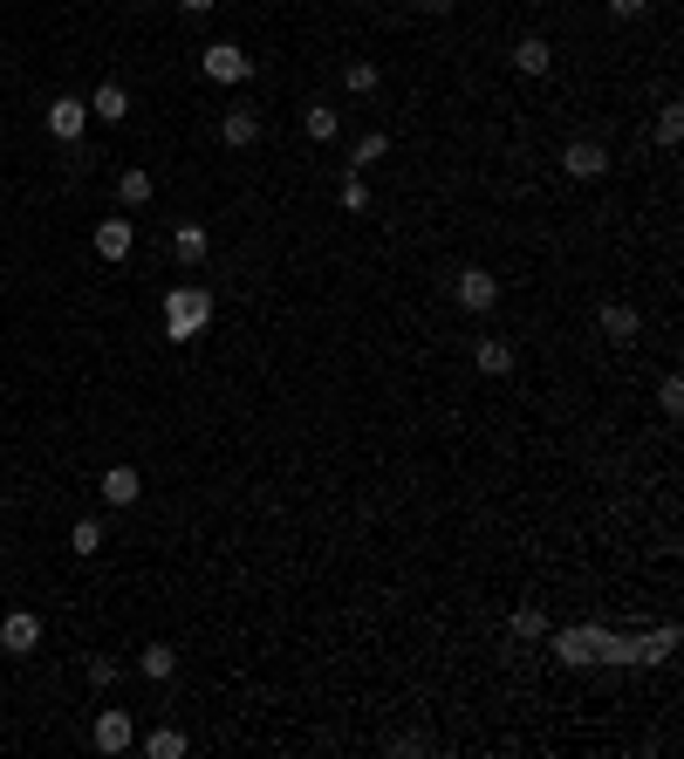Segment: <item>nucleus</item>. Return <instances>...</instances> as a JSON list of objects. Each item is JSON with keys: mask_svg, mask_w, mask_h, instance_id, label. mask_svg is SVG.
Returning <instances> with one entry per match:
<instances>
[{"mask_svg": "<svg viewBox=\"0 0 684 759\" xmlns=\"http://www.w3.org/2000/svg\"><path fill=\"white\" fill-rule=\"evenodd\" d=\"M89 739H96V752H131L137 746V719L131 712H96V732H89Z\"/></svg>", "mask_w": 684, "mask_h": 759, "instance_id": "39448f33", "label": "nucleus"}, {"mask_svg": "<svg viewBox=\"0 0 684 759\" xmlns=\"http://www.w3.org/2000/svg\"><path fill=\"white\" fill-rule=\"evenodd\" d=\"M144 752H151V759H185L192 739H185L179 725H151V732H144Z\"/></svg>", "mask_w": 684, "mask_h": 759, "instance_id": "ddd939ff", "label": "nucleus"}, {"mask_svg": "<svg viewBox=\"0 0 684 759\" xmlns=\"http://www.w3.org/2000/svg\"><path fill=\"white\" fill-rule=\"evenodd\" d=\"M69 547L75 554H104V527H96V520H75L69 527Z\"/></svg>", "mask_w": 684, "mask_h": 759, "instance_id": "4be33fe9", "label": "nucleus"}, {"mask_svg": "<svg viewBox=\"0 0 684 759\" xmlns=\"http://www.w3.org/2000/svg\"><path fill=\"white\" fill-rule=\"evenodd\" d=\"M514 69H520V75H548V69H554V48H548L541 35L514 41Z\"/></svg>", "mask_w": 684, "mask_h": 759, "instance_id": "dca6fc26", "label": "nucleus"}, {"mask_svg": "<svg viewBox=\"0 0 684 759\" xmlns=\"http://www.w3.org/2000/svg\"><path fill=\"white\" fill-rule=\"evenodd\" d=\"M89 110H96V117H104V123H123V117H131V89H123V83H96V96H89Z\"/></svg>", "mask_w": 684, "mask_h": 759, "instance_id": "4468645a", "label": "nucleus"}, {"mask_svg": "<svg viewBox=\"0 0 684 759\" xmlns=\"http://www.w3.org/2000/svg\"><path fill=\"white\" fill-rule=\"evenodd\" d=\"M253 137H261V110H226V117H219V144L247 150Z\"/></svg>", "mask_w": 684, "mask_h": 759, "instance_id": "f8f14e48", "label": "nucleus"}, {"mask_svg": "<svg viewBox=\"0 0 684 759\" xmlns=\"http://www.w3.org/2000/svg\"><path fill=\"white\" fill-rule=\"evenodd\" d=\"M137 671L151 677V685H165V677H171V671H179V650H171V643H151V650L137 656Z\"/></svg>", "mask_w": 684, "mask_h": 759, "instance_id": "f3484780", "label": "nucleus"}, {"mask_svg": "<svg viewBox=\"0 0 684 759\" xmlns=\"http://www.w3.org/2000/svg\"><path fill=\"white\" fill-rule=\"evenodd\" d=\"M376 83H384V75H376V62H349V69H343V89H349V96H376Z\"/></svg>", "mask_w": 684, "mask_h": 759, "instance_id": "aec40b11", "label": "nucleus"}, {"mask_svg": "<svg viewBox=\"0 0 684 759\" xmlns=\"http://www.w3.org/2000/svg\"><path fill=\"white\" fill-rule=\"evenodd\" d=\"M89 685H96V691L117 685V664H110V656H89Z\"/></svg>", "mask_w": 684, "mask_h": 759, "instance_id": "cd10ccee", "label": "nucleus"}, {"mask_svg": "<svg viewBox=\"0 0 684 759\" xmlns=\"http://www.w3.org/2000/svg\"><path fill=\"white\" fill-rule=\"evenodd\" d=\"M514 637H548V616L541 610H514Z\"/></svg>", "mask_w": 684, "mask_h": 759, "instance_id": "a878e982", "label": "nucleus"}, {"mask_svg": "<svg viewBox=\"0 0 684 759\" xmlns=\"http://www.w3.org/2000/svg\"><path fill=\"white\" fill-rule=\"evenodd\" d=\"M171 246H179V261H206V226H179Z\"/></svg>", "mask_w": 684, "mask_h": 759, "instance_id": "412c9836", "label": "nucleus"}, {"mask_svg": "<svg viewBox=\"0 0 684 759\" xmlns=\"http://www.w3.org/2000/svg\"><path fill=\"white\" fill-rule=\"evenodd\" d=\"M199 62H206V83H247V75H253L247 48H233V41H213V48H206V56H199Z\"/></svg>", "mask_w": 684, "mask_h": 759, "instance_id": "7ed1b4c3", "label": "nucleus"}, {"mask_svg": "<svg viewBox=\"0 0 684 759\" xmlns=\"http://www.w3.org/2000/svg\"><path fill=\"white\" fill-rule=\"evenodd\" d=\"M96 493H104L110 506H137L144 479H137V466H110V472H104V486H96Z\"/></svg>", "mask_w": 684, "mask_h": 759, "instance_id": "9b49d317", "label": "nucleus"}, {"mask_svg": "<svg viewBox=\"0 0 684 759\" xmlns=\"http://www.w3.org/2000/svg\"><path fill=\"white\" fill-rule=\"evenodd\" d=\"M131 246H137L131 219H96V253H104V261H131Z\"/></svg>", "mask_w": 684, "mask_h": 759, "instance_id": "1a4fd4ad", "label": "nucleus"}, {"mask_svg": "<svg viewBox=\"0 0 684 759\" xmlns=\"http://www.w3.org/2000/svg\"><path fill=\"white\" fill-rule=\"evenodd\" d=\"M589 650H596V637H581V629H568V637H562V656H568V664H589Z\"/></svg>", "mask_w": 684, "mask_h": 759, "instance_id": "bb28decb", "label": "nucleus"}, {"mask_svg": "<svg viewBox=\"0 0 684 759\" xmlns=\"http://www.w3.org/2000/svg\"><path fill=\"white\" fill-rule=\"evenodd\" d=\"M644 8H650V0H610V14H623V21H637Z\"/></svg>", "mask_w": 684, "mask_h": 759, "instance_id": "c85d7f7f", "label": "nucleus"}, {"mask_svg": "<svg viewBox=\"0 0 684 759\" xmlns=\"http://www.w3.org/2000/svg\"><path fill=\"white\" fill-rule=\"evenodd\" d=\"M657 403H664V418H677L684 411V376H664V384H657Z\"/></svg>", "mask_w": 684, "mask_h": 759, "instance_id": "b1692460", "label": "nucleus"}, {"mask_svg": "<svg viewBox=\"0 0 684 759\" xmlns=\"http://www.w3.org/2000/svg\"><path fill=\"white\" fill-rule=\"evenodd\" d=\"M677 137H684V110L664 104V110H657V144H677Z\"/></svg>", "mask_w": 684, "mask_h": 759, "instance_id": "5701e85b", "label": "nucleus"}, {"mask_svg": "<svg viewBox=\"0 0 684 759\" xmlns=\"http://www.w3.org/2000/svg\"><path fill=\"white\" fill-rule=\"evenodd\" d=\"M452 8H459V0H424V14H452Z\"/></svg>", "mask_w": 684, "mask_h": 759, "instance_id": "7c9ffc66", "label": "nucleus"}, {"mask_svg": "<svg viewBox=\"0 0 684 759\" xmlns=\"http://www.w3.org/2000/svg\"><path fill=\"white\" fill-rule=\"evenodd\" d=\"M206 322H213V294L199 288V281H185V288L165 294V336H171V342L206 336Z\"/></svg>", "mask_w": 684, "mask_h": 759, "instance_id": "f257e3e1", "label": "nucleus"}, {"mask_svg": "<svg viewBox=\"0 0 684 759\" xmlns=\"http://www.w3.org/2000/svg\"><path fill=\"white\" fill-rule=\"evenodd\" d=\"M117 198H123V206H151V171H144V165H131V171L117 179Z\"/></svg>", "mask_w": 684, "mask_h": 759, "instance_id": "6ab92c4d", "label": "nucleus"}, {"mask_svg": "<svg viewBox=\"0 0 684 759\" xmlns=\"http://www.w3.org/2000/svg\"><path fill=\"white\" fill-rule=\"evenodd\" d=\"M472 363H479V376H514V342L479 336V342H472Z\"/></svg>", "mask_w": 684, "mask_h": 759, "instance_id": "9d476101", "label": "nucleus"}, {"mask_svg": "<svg viewBox=\"0 0 684 759\" xmlns=\"http://www.w3.org/2000/svg\"><path fill=\"white\" fill-rule=\"evenodd\" d=\"M596 328H602L610 342H629V336L644 328V315L629 309V301H602V309H596Z\"/></svg>", "mask_w": 684, "mask_h": 759, "instance_id": "6e6552de", "label": "nucleus"}, {"mask_svg": "<svg viewBox=\"0 0 684 759\" xmlns=\"http://www.w3.org/2000/svg\"><path fill=\"white\" fill-rule=\"evenodd\" d=\"M301 131H309L315 144H336V137H343V110H328V104H309V110H301Z\"/></svg>", "mask_w": 684, "mask_h": 759, "instance_id": "2eb2a0df", "label": "nucleus"}, {"mask_svg": "<svg viewBox=\"0 0 684 759\" xmlns=\"http://www.w3.org/2000/svg\"><path fill=\"white\" fill-rule=\"evenodd\" d=\"M343 206H349V213H363V206H370V185H363V171H349V179H343Z\"/></svg>", "mask_w": 684, "mask_h": 759, "instance_id": "393cba45", "label": "nucleus"}, {"mask_svg": "<svg viewBox=\"0 0 684 759\" xmlns=\"http://www.w3.org/2000/svg\"><path fill=\"white\" fill-rule=\"evenodd\" d=\"M179 8H185V14H213V8H219V0H179Z\"/></svg>", "mask_w": 684, "mask_h": 759, "instance_id": "c756f323", "label": "nucleus"}, {"mask_svg": "<svg viewBox=\"0 0 684 759\" xmlns=\"http://www.w3.org/2000/svg\"><path fill=\"white\" fill-rule=\"evenodd\" d=\"M452 294H459V309H472V315H493V309H500V281H493L487 267H466Z\"/></svg>", "mask_w": 684, "mask_h": 759, "instance_id": "20e7f679", "label": "nucleus"}, {"mask_svg": "<svg viewBox=\"0 0 684 759\" xmlns=\"http://www.w3.org/2000/svg\"><path fill=\"white\" fill-rule=\"evenodd\" d=\"M384 150H391V137H384V131H363L357 144H349V171H370L376 158H384Z\"/></svg>", "mask_w": 684, "mask_h": 759, "instance_id": "a211bd4d", "label": "nucleus"}, {"mask_svg": "<svg viewBox=\"0 0 684 759\" xmlns=\"http://www.w3.org/2000/svg\"><path fill=\"white\" fill-rule=\"evenodd\" d=\"M83 131H89V104H83V96H56V104H48V137L75 144Z\"/></svg>", "mask_w": 684, "mask_h": 759, "instance_id": "f03ea898", "label": "nucleus"}, {"mask_svg": "<svg viewBox=\"0 0 684 759\" xmlns=\"http://www.w3.org/2000/svg\"><path fill=\"white\" fill-rule=\"evenodd\" d=\"M562 171H568V179H602V171H610V150L589 144V137H575V144L562 150Z\"/></svg>", "mask_w": 684, "mask_h": 759, "instance_id": "0eeeda50", "label": "nucleus"}, {"mask_svg": "<svg viewBox=\"0 0 684 759\" xmlns=\"http://www.w3.org/2000/svg\"><path fill=\"white\" fill-rule=\"evenodd\" d=\"M35 643H41V616H35V610L0 616V650H8V656H28Z\"/></svg>", "mask_w": 684, "mask_h": 759, "instance_id": "423d86ee", "label": "nucleus"}]
</instances>
